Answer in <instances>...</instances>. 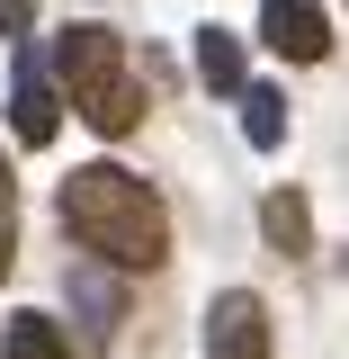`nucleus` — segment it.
Masks as SVG:
<instances>
[{"label":"nucleus","mask_w":349,"mask_h":359,"mask_svg":"<svg viewBox=\"0 0 349 359\" xmlns=\"http://www.w3.org/2000/svg\"><path fill=\"white\" fill-rule=\"evenodd\" d=\"M233 99H242V135H251L260 153H278V144H287V90H269V81H242Z\"/></svg>","instance_id":"8"},{"label":"nucleus","mask_w":349,"mask_h":359,"mask_svg":"<svg viewBox=\"0 0 349 359\" xmlns=\"http://www.w3.org/2000/svg\"><path fill=\"white\" fill-rule=\"evenodd\" d=\"M54 81L72 90V108H81L99 135H126L143 117V99L126 81V36L117 27H63L54 36Z\"/></svg>","instance_id":"2"},{"label":"nucleus","mask_w":349,"mask_h":359,"mask_svg":"<svg viewBox=\"0 0 349 359\" xmlns=\"http://www.w3.org/2000/svg\"><path fill=\"white\" fill-rule=\"evenodd\" d=\"M36 27V0H0V36H27Z\"/></svg>","instance_id":"12"},{"label":"nucleus","mask_w":349,"mask_h":359,"mask_svg":"<svg viewBox=\"0 0 349 359\" xmlns=\"http://www.w3.org/2000/svg\"><path fill=\"white\" fill-rule=\"evenodd\" d=\"M9 252H18V207H9V171H0V269H9Z\"/></svg>","instance_id":"11"},{"label":"nucleus","mask_w":349,"mask_h":359,"mask_svg":"<svg viewBox=\"0 0 349 359\" xmlns=\"http://www.w3.org/2000/svg\"><path fill=\"white\" fill-rule=\"evenodd\" d=\"M63 233L108 269H162L171 252V216L126 162H81L63 180Z\"/></svg>","instance_id":"1"},{"label":"nucleus","mask_w":349,"mask_h":359,"mask_svg":"<svg viewBox=\"0 0 349 359\" xmlns=\"http://www.w3.org/2000/svg\"><path fill=\"white\" fill-rule=\"evenodd\" d=\"M260 36H269V54H287V63H322V54H332V18H322L313 0H260Z\"/></svg>","instance_id":"4"},{"label":"nucleus","mask_w":349,"mask_h":359,"mask_svg":"<svg viewBox=\"0 0 349 359\" xmlns=\"http://www.w3.org/2000/svg\"><path fill=\"white\" fill-rule=\"evenodd\" d=\"M72 306H81V332H90V341L117 332V278H108V261H72Z\"/></svg>","instance_id":"7"},{"label":"nucleus","mask_w":349,"mask_h":359,"mask_svg":"<svg viewBox=\"0 0 349 359\" xmlns=\"http://www.w3.org/2000/svg\"><path fill=\"white\" fill-rule=\"evenodd\" d=\"M0 359H72V351H63L54 314H9V332H0Z\"/></svg>","instance_id":"9"},{"label":"nucleus","mask_w":349,"mask_h":359,"mask_svg":"<svg viewBox=\"0 0 349 359\" xmlns=\"http://www.w3.org/2000/svg\"><path fill=\"white\" fill-rule=\"evenodd\" d=\"M197 72L215 90H242V45L224 36V27H197Z\"/></svg>","instance_id":"10"},{"label":"nucleus","mask_w":349,"mask_h":359,"mask_svg":"<svg viewBox=\"0 0 349 359\" xmlns=\"http://www.w3.org/2000/svg\"><path fill=\"white\" fill-rule=\"evenodd\" d=\"M260 233H269V252L296 261V252H313V207L296 198V189H269L260 198Z\"/></svg>","instance_id":"6"},{"label":"nucleus","mask_w":349,"mask_h":359,"mask_svg":"<svg viewBox=\"0 0 349 359\" xmlns=\"http://www.w3.org/2000/svg\"><path fill=\"white\" fill-rule=\"evenodd\" d=\"M9 126H18V144H54V126H63L54 72H45L36 54H18V72H9Z\"/></svg>","instance_id":"5"},{"label":"nucleus","mask_w":349,"mask_h":359,"mask_svg":"<svg viewBox=\"0 0 349 359\" xmlns=\"http://www.w3.org/2000/svg\"><path fill=\"white\" fill-rule=\"evenodd\" d=\"M206 359H269V306L251 287H224L206 306Z\"/></svg>","instance_id":"3"}]
</instances>
